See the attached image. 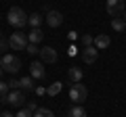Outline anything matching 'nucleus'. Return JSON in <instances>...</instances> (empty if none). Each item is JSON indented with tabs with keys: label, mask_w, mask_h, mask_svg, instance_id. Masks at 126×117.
Listing matches in <instances>:
<instances>
[{
	"label": "nucleus",
	"mask_w": 126,
	"mask_h": 117,
	"mask_svg": "<svg viewBox=\"0 0 126 117\" xmlns=\"http://www.w3.org/2000/svg\"><path fill=\"white\" fill-rule=\"evenodd\" d=\"M2 103L6 105H13V107H21L23 103H25V94H23L21 90H11L9 94L2 98Z\"/></svg>",
	"instance_id": "obj_5"
},
{
	"label": "nucleus",
	"mask_w": 126,
	"mask_h": 117,
	"mask_svg": "<svg viewBox=\"0 0 126 117\" xmlns=\"http://www.w3.org/2000/svg\"><path fill=\"white\" fill-rule=\"evenodd\" d=\"M2 73H4V71H2V67H0V77H2Z\"/></svg>",
	"instance_id": "obj_28"
},
{
	"label": "nucleus",
	"mask_w": 126,
	"mask_h": 117,
	"mask_svg": "<svg viewBox=\"0 0 126 117\" xmlns=\"http://www.w3.org/2000/svg\"><path fill=\"white\" fill-rule=\"evenodd\" d=\"M0 58H2V57H0Z\"/></svg>",
	"instance_id": "obj_31"
},
{
	"label": "nucleus",
	"mask_w": 126,
	"mask_h": 117,
	"mask_svg": "<svg viewBox=\"0 0 126 117\" xmlns=\"http://www.w3.org/2000/svg\"><path fill=\"white\" fill-rule=\"evenodd\" d=\"M42 38H44V34H42V29H40V27H32L30 36H27L30 44H38V42H42Z\"/></svg>",
	"instance_id": "obj_14"
},
{
	"label": "nucleus",
	"mask_w": 126,
	"mask_h": 117,
	"mask_svg": "<svg viewBox=\"0 0 126 117\" xmlns=\"http://www.w3.org/2000/svg\"><path fill=\"white\" fill-rule=\"evenodd\" d=\"M109 44H111V40H109V36H105V34H99V36L94 38V42H93V46L97 50H105Z\"/></svg>",
	"instance_id": "obj_11"
},
{
	"label": "nucleus",
	"mask_w": 126,
	"mask_h": 117,
	"mask_svg": "<svg viewBox=\"0 0 126 117\" xmlns=\"http://www.w3.org/2000/svg\"><path fill=\"white\" fill-rule=\"evenodd\" d=\"M61 88H63V84H61V82H53V84H50L48 88H46V94H48V96H57L59 92H61Z\"/></svg>",
	"instance_id": "obj_17"
},
{
	"label": "nucleus",
	"mask_w": 126,
	"mask_h": 117,
	"mask_svg": "<svg viewBox=\"0 0 126 117\" xmlns=\"http://www.w3.org/2000/svg\"><path fill=\"white\" fill-rule=\"evenodd\" d=\"M25 109H27V111H32V113H36V111H38V105L34 103V100H30V103H27V107H25Z\"/></svg>",
	"instance_id": "obj_24"
},
{
	"label": "nucleus",
	"mask_w": 126,
	"mask_h": 117,
	"mask_svg": "<svg viewBox=\"0 0 126 117\" xmlns=\"http://www.w3.org/2000/svg\"><path fill=\"white\" fill-rule=\"evenodd\" d=\"M42 21H44V17H42L40 13H32V15H27V23H30L32 27H40Z\"/></svg>",
	"instance_id": "obj_15"
},
{
	"label": "nucleus",
	"mask_w": 126,
	"mask_h": 117,
	"mask_svg": "<svg viewBox=\"0 0 126 117\" xmlns=\"http://www.w3.org/2000/svg\"><path fill=\"white\" fill-rule=\"evenodd\" d=\"M34 117H55V113L50 111V109H38V111L34 113Z\"/></svg>",
	"instance_id": "obj_19"
},
{
	"label": "nucleus",
	"mask_w": 126,
	"mask_h": 117,
	"mask_svg": "<svg viewBox=\"0 0 126 117\" xmlns=\"http://www.w3.org/2000/svg\"><path fill=\"white\" fill-rule=\"evenodd\" d=\"M27 44H30V40H27V34H23V32H15V34H11V38H9V46H11L13 50H25Z\"/></svg>",
	"instance_id": "obj_4"
},
{
	"label": "nucleus",
	"mask_w": 126,
	"mask_h": 117,
	"mask_svg": "<svg viewBox=\"0 0 126 117\" xmlns=\"http://www.w3.org/2000/svg\"><path fill=\"white\" fill-rule=\"evenodd\" d=\"M0 67H2V71L6 73H19V69H21V61H19V57H15V54H4V57L0 58Z\"/></svg>",
	"instance_id": "obj_2"
},
{
	"label": "nucleus",
	"mask_w": 126,
	"mask_h": 117,
	"mask_svg": "<svg viewBox=\"0 0 126 117\" xmlns=\"http://www.w3.org/2000/svg\"><path fill=\"white\" fill-rule=\"evenodd\" d=\"M6 48H9V40H2V38H0V52L6 50Z\"/></svg>",
	"instance_id": "obj_25"
},
{
	"label": "nucleus",
	"mask_w": 126,
	"mask_h": 117,
	"mask_svg": "<svg viewBox=\"0 0 126 117\" xmlns=\"http://www.w3.org/2000/svg\"><path fill=\"white\" fill-rule=\"evenodd\" d=\"M44 21H46V25H48V27H59L63 23V15L59 13V11H46Z\"/></svg>",
	"instance_id": "obj_8"
},
{
	"label": "nucleus",
	"mask_w": 126,
	"mask_h": 117,
	"mask_svg": "<svg viewBox=\"0 0 126 117\" xmlns=\"http://www.w3.org/2000/svg\"><path fill=\"white\" fill-rule=\"evenodd\" d=\"M0 38H2V32H0Z\"/></svg>",
	"instance_id": "obj_30"
},
{
	"label": "nucleus",
	"mask_w": 126,
	"mask_h": 117,
	"mask_svg": "<svg viewBox=\"0 0 126 117\" xmlns=\"http://www.w3.org/2000/svg\"><path fill=\"white\" fill-rule=\"evenodd\" d=\"M15 117H34V113L27 111V109H21V111H17V115Z\"/></svg>",
	"instance_id": "obj_22"
},
{
	"label": "nucleus",
	"mask_w": 126,
	"mask_h": 117,
	"mask_svg": "<svg viewBox=\"0 0 126 117\" xmlns=\"http://www.w3.org/2000/svg\"><path fill=\"white\" fill-rule=\"evenodd\" d=\"M80 42H82V44H84V48H86V46H93V42H94V38L90 36V34H84V36L80 38Z\"/></svg>",
	"instance_id": "obj_21"
},
{
	"label": "nucleus",
	"mask_w": 126,
	"mask_h": 117,
	"mask_svg": "<svg viewBox=\"0 0 126 117\" xmlns=\"http://www.w3.org/2000/svg\"><path fill=\"white\" fill-rule=\"evenodd\" d=\"M82 77H84V71H82L80 67H69V71H67V80L72 82V84L82 82Z\"/></svg>",
	"instance_id": "obj_12"
},
{
	"label": "nucleus",
	"mask_w": 126,
	"mask_h": 117,
	"mask_svg": "<svg viewBox=\"0 0 126 117\" xmlns=\"http://www.w3.org/2000/svg\"><path fill=\"white\" fill-rule=\"evenodd\" d=\"M111 27H113V32H124L126 29V21L122 17H113L111 19Z\"/></svg>",
	"instance_id": "obj_16"
},
{
	"label": "nucleus",
	"mask_w": 126,
	"mask_h": 117,
	"mask_svg": "<svg viewBox=\"0 0 126 117\" xmlns=\"http://www.w3.org/2000/svg\"><path fill=\"white\" fill-rule=\"evenodd\" d=\"M67 117H86V111H84V109L80 107V105H74V107L69 109Z\"/></svg>",
	"instance_id": "obj_18"
},
{
	"label": "nucleus",
	"mask_w": 126,
	"mask_h": 117,
	"mask_svg": "<svg viewBox=\"0 0 126 117\" xmlns=\"http://www.w3.org/2000/svg\"><path fill=\"white\" fill-rule=\"evenodd\" d=\"M0 117H15V115H13V113H9V111H2V113H0Z\"/></svg>",
	"instance_id": "obj_27"
},
{
	"label": "nucleus",
	"mask_w": 126,
	"mask_h": 117,
	"mask_svg": "<svg viewBox=\"0 0 126 117\" xmlns=\"http://www.w3.org/2000/svg\"><path fill=\"white\" fill-rule=\"evenodd\" d=\"M19 90H21V92H32V90H34V77H32V75L21 77V80H19Z\"/></svg>",
	"instance_id": "obj_13"
},
{
	"label": "nucleus",
	"mask_w": 126,
	"mask_h": 117,
	"mask_svg": "<svg viewBox=\"0 0 126 117\" xmlns=\"http://www.w3.org/2000/svg\"><path fill=\"white\" fill-rule=\"evenodd\" d=\"M105 9H107V13L111 15V17H118L120 13H124V0H107V4H105Z\"/></svg>",
	"instance_id": "obj_6"
},
{
	"label": "nucleus",
	"mask_w": 126,
	"mask_h": 117,
	"mask_svg": "<svg viewBox=\"0 0 126 117\" xmlns=\"http://www.w3.org/2000/svg\"><path fill=\"white\" fill-rule=\"evenodd\" d=\"M6 21H9L11 27H25L27 25V13L23 9H19V6H13V9L9 11V15H6Z\"/></svg>",
	"instance_id": "obj_1"
},
{
	"label": "nucleus",
	"mask_w": 126,
	"mask_h": 117,
	"mask_svg": "<svg viewBox=\"0 0 126 117\" xmlns=\"http://www.w3.org/2000/svg\"><path fill=\"white\" fill-rule=\"evenodd\" d=\"M30 75L34 77V80H42V77L46 75L42 61H34V63H30Z\"/></svg>",
	"instance_id": "obj_10"
},
{
	"label": "nucleus",
	"mask_w": 126,
	"mask_h": 117,
	"mask_svg": "<svg viewBox=\"0 0 126 117\" xmlns=\"http://www.w3.org/2000/svg\"><path fill=\"white\" fill-rule=\"evenodd\" d=\"M122 19H124V21H126V11H124V17H122Z\"/></svg>",
	"instance_id": "obj_29"
},
{
	"label": "nucleus",
	"mask_w": 126,
	"mask_h": 117,
	"mask_svg": "<svg viewBox=\"0 0 126 117\" xmlns=\"http://www.w3.org/2000/svg\"><path fill=\"white\" fill-rule=\"evenodd\" d=\"M11 92V88H9V82H2L0 80V98H4L6 94Z\"/></svg>",
	"instance_id": "obj_20"
},
{
	"label": "nucleus",
	"mask_w": 126,
	"mask_h": 117,
	"mask_svg": "<svg viewBox=\"0 0 126 117\" xmlns=\"http://www.w3.org/2000/svg\"><path fill=\"white\" fill-rule=\"evenodd\" d=\"M97 57H99V50L94 48V46H86V48L82 50V61H84L86 65L97 63Z\"/></svg>",
	"instance_id": "obj_9"
},
{
	"label": "nucleus",
	"mask_w": 126,
	"mask_h": 117,
	"mask_svg": "<svg viewBox=\"0 0 126 117\" xmlns=\"http://www.w3.org/2000/svg\"><path fill=\"white\" fill-rule=\"evenodd\" d=\"M86 96H88V90H86L84 84H72V88H69V100H74L76 105H82L86 100Z\"/></svg>",
	"instance_id": "obj_3"
},
{
	"label": "nucleus",
	"mask_w": 126,
	"mask_h": 117,
	"mask_svg": "<svg viewBox=\"0 0 126 117\" xmlns=\"http://www.w3.org/2000/svg\"><path fill=\"white\" fill-rule=\"evenodd\" d=\"M0 113H2V111H0Z\"/></svg>",
	"instance_id": "obj_32"
},
{
	"label": "nucleus",
	"mask_w": 126,
	"mask_h": 117,
	"mask_svg": "<svg viewBox=\"0 0 126 117\" xmlns=\"http://www.w3.org/2000/svg\"><path fill=\"white\" fill-rule=\"evenodd\" d=\"M40 58H42V63H57V50L53 48V46H44V48H40Z\"/></svg>",
	"instance_id": "obj_7"
},
{
	"label": "nucleus",
	"mask_w": 126,
	"mask_h": 117,
	"mask_svg": "<svg viewBox=\"0 0 126 117\" xmlns=\"http://www.w3.org/2000/svg\"><path fill=\"white\" fill-rule=\"evenodd\" d=\"M27 52H30V54H38V52H40V48H38V46L36 44H27Z\"/></svg>",
	"instance_id": "obj_23"
},
{
	"label": "nucleus",
	"mask_w": 126,
	"mask_h": 117,
	"mask_svg": "<svg viewBox=\"0 0 126 117\" xmlns=\"http://www.w3.org/2000/svg\"><path fill=\"white\" fill-rule=\"evenodd\" d=\"M34 92H36L38 96H42V94L46 92V88H42V86H38V88H34Z\"/></svg>",
	"instance_id": "obj_26"
}]
</instances>
